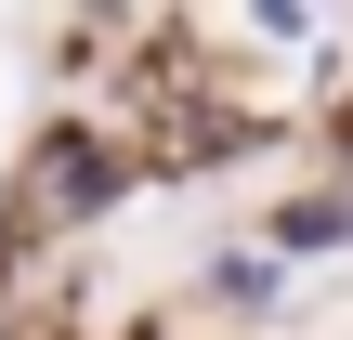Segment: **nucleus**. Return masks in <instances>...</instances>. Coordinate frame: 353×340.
Listing matches in <instances>:
<instances>
[{
    "instance_id": "f257e3e1",
    "label": "nucleus",
    "mask_w": 353,
    "mask_h": 340,
    "mask_svg": "<svg viewBox=\"0 0 353 340\" xmlns=\"http://www.w3.org/2000/svg\"><path fill=\"white\" fill-rule=\"evenodd\" d=\"M262 249H275V262H327V249H353V197H275V210H262Z\"/></svg>"
},
{
    "instance_id": "f03ea898",
    "label": "nucleus",
    "mask_w": 353,
    "mask_h": 340,
    "mask_svg": "<svg viewBox=\"0 0 353 340\" xmlns=\"http://www.w3.org/2000/svg\"><path fill=\"white\" fill-rule=\"evenodd\" d=\"M196 301H223V314H275L288 301V262L249 236V249H223V262H196Z\"/></svg>"
},
{
    "instance_id": "7ed1b4c3",
    "label": "nucleus",
    "mask_w": 353,
    "mask_h": 340,
    "mask_svg": "<svg viewBox=\"0 0 353 340\" xmlns=\"http://www.w3.org/2000/svg\"><path fill=\"white\" fill-rule=\"evenodd\" d=\"M314 26H327V13H314V0H249V39H288V52H301V39H314Z\"/></svg>"
}]
</instances>
